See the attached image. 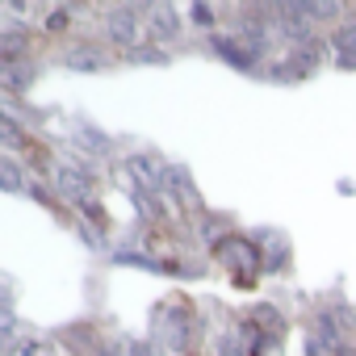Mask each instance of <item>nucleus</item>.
<instances>
[{
  "label": "nucleus",
  "instance_id": "nucleus-17",
  "mask_svg": "<svg viewBox=\"0 0 356 356\" xmlns=\"http://www.w3.org/2000/svg\"><path fill=\"white\" fill-rule=\"evenodd\" d=\"M252 318H256V327H260L264 335L273 331V335L281 339V331H285V318H281V310H277V306H256V314H252Z\"/></svg>",
  "mask_w": 356,
  "mask_h": 356
},
{
  "label": "nucleus",
  "instance_id": "nucleus-2",
  "mask_svg": "<svg viewBox=\"0 0 356 356\" xmlns=\"http://www.w3.org/2000/svg\"><path fill=\"white\" fill-rule=\"evenodd\" d=\"M63 343H67L76 356H118V343H113V339H101V331L88 327V323L63 327Z\"/></svg>",
  "mask_w": 356,
  "mask_h": 356
},
{
  "label": "nucleus",
  "instance_id": "nucleus-10",
  "mask_svg": "<svg viewBox=\"0 0 356 356\" xmlns=\"http://www.w3.org/2000/svg\"><path fill=\"white\" fill-rule=\"evenodd\" d=\"M34 76H38V72H34V63H26V59H22V63H0V88L13 92V97L26 92V88L34 84Z\"/></svg>",
  "mask_w": 356,
  "mask_h": 356
},
{
  "label": "nucleus",
  "instance_id": "nucleus-8",
  "mask_svg": "<svg viewBox=\"0 0 356 356\" xmlns=\"http://www.w3.org/2000/svg\"><path fill=\"white\" fill-rule=\"evenodd\" d=\"M55 189H59V197H67V202H76V206H84L88 202V189H92V181H88V172L84 168H59L55 172Z\"/></svg>",
  "mask_w": 356,
  "mask_h": 356
},
{
  "label": "nucleus",
  "instance_id": "nucleus-28",
  "mask_svg": "<svg viewBox=\"0 0 356 356\" xmlns=\"http://www.w3.org/2000/svg\"><path fill=\"white\" fill-rule=\"evenodd\" d=\"M126 356H151V348H147V343H143V339H134V343H130V348H126Z\"/></svg>",
  "mask_w": 356,
  "mask_h": 356
},
{
  "label": "nucleus",
  "instance_id": "nucleus-25",
  "mask_svg": "<svg viewBox=\"0 0 356 356\" xmlns=\"http://www.w3.org/2000/svg\"><path fill=\"white\" fill-rule=\"evenodd\" d=\"M189 13H193V22H197V26H206V30L214 26V5H193Z\"/></svg>",
  "mask_w": 356,
  "mask_h": 356
},
{
  "label": "nucleus",
  "instance_id": "nucleus-20",
  "mask_svg": "<svg viewBox=\"0 0 356 356\" xmlns=\"http://www.w3.org/2000/svg\"><path fill=\"white\" fill-rule=\"evenodd\" d=\"M0 181H5L9 193H22V189H26V185H22V172H17L13 159H0Z\"/></svg>",
  "mask_w": 356,
  "mask_h": 356
},
{
  "label": "nucleus",
  "instance_id": "nucleus-6",
  "mask_svg": "<svg viewBox=\"0 0 356 356\" xmlns=\"http://www.w3.org/2000/svg\"><path fill=\"white\" fill-rule=\"evenodd\" d=\"M163 193L181 206V210H197L202 206V197H197V189H193V176H189V168H181V163H172L168 168V176H163Z\"/></svg>",
  "mask_w": 356,
  "mask_h": 356
},
{
  "label": "nucleus",
  "instance_id": "nucleus-13",
  "mask_svg": "<svg viewBox=\"0 0 356 356\" xmlns=\"http://www.w3.org/2000/svg\"><path fill=\"white\" fill-rule=\"evenodd\" d=\"M22 55H26V30L5 26V34H0V63H22Z\"/></svg>",
  "mask_w": 356,
  "mask_h": 356
},
{
  "label": "nucleus",
  "instance_id": "nucleus-3",
  "mask_svg": "<svg viewBox=\"0 0 356 356\" xmlns=\"http://www.w3.org/2000/svg\"><path fill=\"white\" fill-rule=\"evenodd\" d=\"M138 30H143V9H134V5H122V9H109V13H105V34H109L118 47L134 51V38H138Z\"/></svg>",
  "mask_w": 356,
  "mask_h": 356
},
{
  "label": "nucleus",
  "instance_id": "nucleus-14",
  "mask_svg": "<svg viewBox=\"0 0 356 356\" xmlns=\"http://www.w3.org/2000/svg\"><path fill=\"white\" fill-rule=\"evenodd\" d=\"M331 51H335V59H348V55H356V22H343V26H335V34H331Z\"/></svg>",
  "mask_w": 356,
  "mask_h": 356
},
{
  "label": "nucleus",
  "instance_id": "nucleus-9",
  "mask_svg": "<svg viewBox=\"0 0 356 356\" xmlns=\"http://www.w3.org/2000/svg\"><path fill=\"white\" fill-rule=\"evenodd\" d=\"M210 47H214L231 67H239V72H252V67H256V59H260V55H256L252 47H243L239 38H222V34H214V38H210Z\"/></svg>",
  "mask_w": 356,
  "mask_h": 356
},
{
  "label": "nucleus",
  "instance_id": "nucleus-22",
  "mask_svg": "<svg viewBox=\"0 0 356 356\" xmlns=\"http://www.w3.org/2000/svg\"><path fill=\"white\" fill-rule=\"evenodd\" d=\"M126 59H130V63H163L168 55H163L159 47H134V51H126Z\"/></svg>",
  "mask_w": 356,
  "mask_h": 356
},
{
  "label": "nucleus",
  "instance_id": "nucleus-16",
  "mask_svg": "<svg viewBox=\"0 0 356 356\" xmlns=\"http://www.w3.org/2000/svg\"><path fill=\"white\" fill-rule=\"evenodd\" d=\"M159 193H143V189H130V202H134V210L147 218V222H159L163 218V210H159V202H155Z\"/></svg>",
  "mask_w": 356,
  "mask_h": 356
},
{
  "label": "nucleus",
  "instance_id": "nucleus-12",
  "mask_svg": "<svg viewBox=\"0 0 356 356\" xmlns=\"http://www.w3.org/2000/svg\"><path fill=\"white\" fill-rule=\"evenodd\" d=\"M147 30H151V38H155V42H163V38H172L176 30H181V17H176V9H172V5H155V9H151V22H147Z\"/></svg>",
  "mask_w": 356,
  "mask_h": 356
},
{
  "label": "nucleus",
  "instance_id": "nucleus-19",
  "mask_svg": "<svg viewBox=\"0 0 356 356\" xmlns=\"http://www.w3.org/2000/svg\"><path fill=\"white\" fill-rule=\"evenodd\" d=\"M76 138H80L84 147H92V151H105V147H109V138H105L101 130H92L88 122H80V126H76Z\"/></svg>",
  "mask_w": 356,
  "mask_h": 356
},
{
  "label": "nucleus",
  "instance_id": "nucleus-15",
  "mask_svg": "<svg viewBox=\"0 0 356 356\" xmlns=\"http://www.w3.org/2000/svg\"><path fill=\"white\" fill-rule=\"evenodd\" d=\"M63 63H67L72 72H101V55H97V51H88V47L67 51V55H63Z\"/></svg>",
  "mask_w": 356,
  "mask_h": 356
},
{
  "label": "nucleus",
  "instance_id": "nucleus-29",
  "mask_svg": "<svg viewBox=\"0 0 356 356\" xmlns=\"http://www.w3.org/2000/svg\"><path fill=\"white\" fill-rule=\"evenodd\" d=\"M335 67H343V72H356V55H348V59H335Z\"/></svg>",
  "mask_w": 356,
  "mask_h": 356
},
{
  "label": "nucleus",
  "instance_id": "nucleus-26",
  "mask_svg": "<svg viewBox=\"0 0 356 356\" xmlns=\"http://www.w3.org/2000/svg\"><path fill=\"white\" fill-rule=\"evenodd\" d=\"M218 356H243V348L235 343V335H222V343H218Z\"/></svg>",
  "mask_w": 356,
  "mask_h": 356
},
{
  "label": "nucleus",
  "instance_id": "nucleus-24",
  "mask_svg": "<svg viewBox=\"0 0 356 356\" xmlns=\"http://www.w3.org/2000/svg\"><path fill=\"white\" fill-rule=\"evenodd\" d=\"M252 356H281V339L260 335V339H256V348H252Z\"/></svg>",
  "mask_w": 356,
  "mask_h": 356
},
{
  "label": "nucleus",
  "instance_id": "nucleus-7",
  "mask_svg": "<svg viewBox=\"0 0 356 356\" xmlns=\"http://www.w3.org/2000/svg\"><path fill=\"white\" fill-rule=\"evenodd\" d=\"M126 168H130V176H134V189H143V193H163L168 168H163L159 159H151V155H130Z\"/></svg>",
  "mask_w": 356,
  "mask_h": 356
},
{
  "label": "nucleus",
  "instance_id": "nucleus-21",
  "mask_svg": "<svg viewBox=\"0 0 356 356\" xmlns=\"http://www.w3.org/2000/svg\"><path fill=\"white\" fill-rule=\"evenodd\" d=\"M13 356H55V343L51 339H26L22 348H13Z\"/></svg>",
  "mask_w": 356,
  "mask_h": 356
},
{
  "label": "nucleus",
  "instance_id": "nucleus-23",
  "mask_svg": "<svg viewBox=\"0 0 356 356\" xmlns=\"http://www.w3.org/2000/svg\"><path fill=\"white\" fill-rule=\"evenodd\" d=\"M72 26V9H51V17H47V30H67Z\"/></svg>",
  "mask_w": 356,
  "mask_h": 356
},
{
  "label": "nucleus",
  "instance_id": "nucleus-1",
  "mask_svg": "<svg viewBox=\"0 0 356 356\" xmlns=\"http://www.w3.org/2000/svg\"><path fill=\"white\" fill-rule=\"evenodd\" d=\"M218 256L231 264V273H235V281H239V285H252V281H256V273L264 268L260 248H256L252 239H239V235H235V239H222V243H218Z\"/></svg>",
  "mask_w": 356,
  "mask_h": 356
},
{
  "label": "nucleus",
  "instance_id": "nucleus-27",
  "mask_svg": "<svg viewBox=\"0 0 356 356\" xmlns=\"http://www.w3.org/2000/svg\"><path fill=\"white\" fill-rule=\"evenodd\" d=\"M314 17H339V5H310Z\"/></svg>",
  "mask_w": 356,
  "mask_h": 356
},
{
  "label": "nucleus",
  "instance_id": "nucleus-5",
  "mask_svg": "<svg viewBox=\"0 0 356 356\" xmlns=\"http://www.w3.org/2000/svg\"><path fill=\"white\" fill-rule=\"evenodd\" d=\"M277 26H281V34L293 42V47H306V42H314L310 38V22H314V13H310V5H277Z\"/></svg>",
  "mask_w": 356,
  "mask_h": 356
},
{
  "label": "nucleus",
  "instance_id": "nucleus-4",
  "mask_svg": "<svg viewBox=\"0 0 356 356\" xmlns=\"http://www.w3.org/2000/svg\"><path fill=\"white\" fill-rule=\"evenodd\" d=\"M159 327H163L168 352H189V339H193V310L189 306H168Z\"/></svg>",
  "mask_w": 356,
  "mask_h": 356
},
{
  "label": "nucleus",
  "instance_id": "nucleus-11",
  "mask_svg": "<svg viewBox=\"0 0 356 356\" xmlns=\"http://www.w3.org/2000/svg\"><path fill=\"white\" fill-rule=\"evenodd\" d=\"M260 252H264V268H268V273L285 268V260H289V243H285V235H277V231H260Z\"/></svg>",
  "mask_w": 356,
  "mask_h": 356
},
{
  "label": "nucleus",
  "instance_id": "nucleus-18",
  "mask_svg": "<svg viewBox=\"0 0 356 356\" xmlns=\"http://www.w3.org/2000/svg\"><path fill=\"white\" fill-rule=\"evenodd\" d=\"M0 138H5V147H22V130H17V118L13 113H0Z\"/></svg>",
  "mask_w": 356,
  "mask_h": 356
}]
</instances>
